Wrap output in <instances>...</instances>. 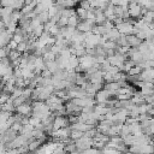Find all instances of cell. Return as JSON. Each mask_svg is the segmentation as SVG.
<instances>
[{"label": "cell", "mask_w": 154, "mask_h": 154, "mask_svg": "<svg viewBox=\"0 0 154 154\" xmlns=\"http://www.w3.org/2000/svg\"><path fill=\"white\" fill-rule=\"evenodd\" d=\"M142 6L136 1H130L128 4V13L131 18H138L142 16Z\"/></svg>", "instance_id": "cell-1"}, {"label": "cell", "mask_w": 154, "mask_h": 154, "mask_svg": "<svg viewBox=\"0 0 154 154\" xmlns=\"http://www.w3.org/2000/svg\"><path fill=\"white\" fill-rule=\"evenodd\" d=\"M114 26H116V29H117L122 35H125V36H126V35L134 34V24H131V23H129V22H126V20H123V22L116 24Z\"/></svg>", "instance_id": "cell-2"}, {"label": "cell", "mask_w": 154, "mask_h": 154, "mask_svg": "<svg viewBox=\"0 0 154 154\" xmlns=\"http://www.w3.org/2000/svg\"><path fill=\"white\" fill-rule=\"evenodd\" d=\"M67 123H69V120H67L65 117L58 114V116L54 118V120H53V130H58V129H61V128H66Z\"/></svg>", "instance_id": "cell-3"}, {"label": "cell", "mask_w": 154, "mask_h": 154, "mask_svg": "<svg viewBox=\"0 0 154 154\" xmlns=\"http://www.w3.org/2000/svg\"><path fill=\"white\" fill-rule=\"evenodd\" d=\"M16 109H17V112H18L19 114H22V116H24V117H29V114L32 112V106L29 105V103H26V102H23L22 105L17 106Z\"/></svg>", "instance_id": "cell-4"}, {"label": "cell", "mask_w": 154, "mask_h": 154, "mask_svg": "<svg viewBox=\"0 0 154 154\" xmlns=\"http://www.w3.org/2000/svg\"><path fill=\"white\" fill-rule=\"evenodd\" d=\"M126 42L129 47H138L142 43V40H140L136 35L131 34V35H126Z\"/></svg>", "instance_id": "cell-5"}, {"label": "cell", "mask_w": 154, "mask_h": 154, "mask_svg": "<svg viewBox=\"0 0 154 154\" xmlns=\"http://www.w3.org/2000/svg\"><path fill=\"white\" fill-rule=\"evenodd\" d=\"M79 23V18L77 17V14H73L71 16L69 19H67V26H71V28H76Z\"/></svg>", "instance_id": "cell-6"}, {"label": "cell", "mask_w": 154, "mask_h": 154, "mask_svg": "<svg viewBox=\"0 0 154 154\" xmlns=\"http://www.w3.org/2000/svg\"><path fill=\"white\" fill-rule=\"evenodd\" d=\"M87 13H88V10H85V8H82V7H77L76 8V14H77V17L79 18V19H85L87 18Z\"/></svg>", "instance_id": "cell-7"}, {"label": "cell", "mask_w": 154, "mask_h": 154, "mask_svg": "<svg viewBox=\"0 0 154 154\" xmlns=\"http://www.w3.org/2000/svg\"><path fill=\"white\" fill-rule=\"evenodd\" d=\"M37 18H38V20H40L42 24L47 23V22L49 20V13H48V11H43V12L38 13V14H37Z\"/></svg>", "instance_id": "cell-8"}, {"label": "cell", "mask_w": 154, "mask_h": 154, "mask_svg": "<svg viewBox=\"0 0 154 154\" xmlns=\"http://www.w3.org/2000/svg\"><path fill=\"white\" fill-rule=\"evenodd\" d=\"M111 4L113 5H120V6H128V0H109Z\"/></svg>", "instance_id": "cell-9"}, {"label": "cell", "mask_w": 154, "mask_h": 154, "mask_svg": "<svg viewBox=\"0 0 154 154\" xmlns=\"http://www.w3.org/2000/svg\"><path fill=\"white\" fill-rule=\"evenodd\" d=\"M5 29H6V26H5V24H4L2 19H1V17H0V32H1V31H4Z\"/></svg>", "instance_id": "cell-10"}, {"label": "cell", "mask_w": 154, "mask_h": 154, "mask_svg": "<svg viewBox=\"0 0 154 154\" xmlns=\"http://www.w3.org/2000/svg\"><path fill=\"white\" fill-rule=\"evenodd\" d=\"M75 1H79V0H75Z\"/></svg>", "instance_id": "cell-11"}]
</instances>
